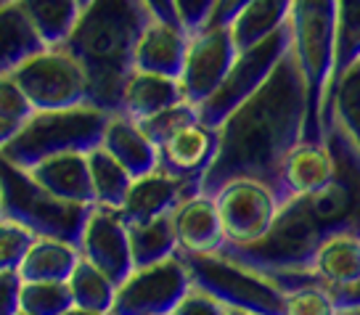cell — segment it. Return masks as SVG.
<instances>
[{
	"label": "cell",
	"mask_w": 360,
	"mask_h": 315,
	"mask_svg": "<svg viewBox=\"0 0 360 315\" xmlns=\"http://www.w3.org/2000/svg\"><path fill=\"white\" fill-rule=\"evenodd\" d=\"M307 85L292 48L270 77L217 127V154L202 178V193L214 196L228 180L255 178L276 186L286 154L304 138Z\"/></svg>",
	"instance_id": "cell-1"
},
{
	"label": "cell",
	"mask_w": 360,
	"mask_h": 315,
	"mask_svg": "<svg viewBox=\"0 0 360 315\" xmlns=\"http://www.w3.org/2000/svg\"><path fill=\"white\" fill-rule=\"evenodd\" d=\"M154 16L143 0H90L72 32L58 43L75 56L88 79V103L120 112V98L135 69V48Z\"/></svg>",
	"instance_id": "cell-2"
},
{
	"label": "cell",
	"mask_w": 360,
	"mask_h": 315,
	"mask_svg": "<svg viewBox=\"0 0 360 315\" xmlns=\"http://www.w3.org/2000/svg\"><path fill=\"white\" fill-rule=\"evenodd\" d=\"M289 48L300 61L307 85L304 141H323V101L337 53V0H292Z\"/></svg>",
	"instance_id": "cell-3"
},
{
	"label": "cell",
	"mask_w": 360,
	"mask_h": 315,
	"mask_svg": "<svg viewBox=\"0 0 360 315\" xmlns=\"http://www.w3.org/2000/svg\"><path fill=\"white\" fill-rule=\"evenodd\" d=\"M109 117L112 114L93 103L32 112V117L19 127V133L0 148V157L8 159L16 167L30 169L32 165L56 154H85L101 143Z\"/></svg>",
	"instance_id": "cell-4"
},
{
	"label": "cell",
	"mask_w": 360,
	"mask_h": 315,
	"mask_svg": "<svg viewBox=\"0 0 360 315\" xmlns=\"http://www.w3.org/2000/svg\"><path fill=\"white\" fill-rule=\"evenodd\" d=\"M93 204L64 202L34 183L24 167L0 157V212L6 220L30 228L34 236L64 238L77 244Z\"/></svg>",
	"instance_id": "cell-5"
},
{
	"label": "cell",
	"mask_w": 360,
	"mask_h": 315,
	"mask_svg": "<svg viewBox=\"0 0 360 315\" xmlns=\"http://www.w3.org/2000/svg\"><path fill=\"white\" fill-rule=\"evenodd\" d=\"M323 141L334 151V178L315 193L300 196L297 202L302 204L321 241L334 233L360 236V151L337 122L323 127Z\"/></svg>",
	"instance_id": "cell-6"
},
{
	"label": "cell",
	"mask_w": 360,
	"mask_h": 315,
	"mask_svg": "<svg viewBox=\"0 0 360 315\" xmlns=\"http://www.w3.org/2000/svg\"><path fill=\"white\" fill-rule=\"evenodd\" d=\"M196 289L207 292L231 310L249 315H283V292L262 273L223 255L178 252Z\"/></svg>",
	"instance_id": "cell-7"
},
{
	"label": "cell",
	"mask_w": 360,
	"mask_h": 315,
	"mask_svg": "<svg viewBox=\"0 0 360 315\" xmlns=\"http://www.w3.org/2000/svg\"><path fill=\"white\" fill-rule=\"evenodd\" d=\"M34 112L88 103V79L75 56L61 45H48L11 72Z\"/></svg>",
	"instance_id": "cell-8"
},
{
	"label": "cell",
	"mask_w": 360,
	"mask_h": 315,
	"mask_svg": "<svg viewBox=\"0 0 360 315\" xmlns=\"http://www.w3.org/2000/svg\"><path fill=\"white\" fill-rule=\"evenodd\" d=\"M286 51H289V24H283L281 30H276L247 51H238L236 61L231 64L220 88L199 106V120L204 124L220 127L225 117L236 106H241L270 77V72L276 69Z\"/></svg>",
	"instance_id": "cell-9"
},
{
	"label": "cell",
	"mask_w": 360,
	"mask_h": 315,
	"mask_svg": "<svg viewBox=\"0 0 360 315\" xmlns=\"http://www.w3.org/2000/svg\"><path fill=\"white\" fill-rule=\"evenodd\" d=\"M191 276L178 255L135 268L114 294L109 315H169L191 289Z\"/></svg>",
	"instance_id": "cell-10"
},
{
	"label": "cell",
	"mask_w": 360,
	"mask_h": 315,
	"mask_svg": "<svg viewBox=\"0 0 360 315\" xmlns=\"http://www.w3.org/2000/svg\"><path fill=\"white\" fill-rule=\"evenodd\" d=\"M225 244H255L276 223L281 202L268 183L255 178L228 180L214 193Z\"/></svg>",
	"instance_id": "cell-11"
},
{
	"label": "cell",
	"mask_w": 360,
	"mask_h": 315,
	"mask_svg": "<svg viewBox=\"0 0 360 315\" xmlns=\"http://www.w3.org/2000/svg\"><path fill=\"white\" fill-rule=\"evenodd\" d=\"M238 48L231 37V27H207L188 37V51L180 72V85L186 101L202 106L220 88Z\"/></svg>",
	"instance_id": "cell-12"
},
{
	"label": "cell",
	"mask_w": 360,
	"mask_h": 315,
	"mask_svg": "<svg viewBox=\"0 0 360 315\" xmlns=\"http://www.w3.org/2000/svg\"><path fill=\"white\" fill-rule=\"evenodd\" d=\"M77 247L79 255L101 273H106L117 286L135 270L130 233H127V223L122 220L120 210L93 204L85 228L79 233Z\"/></svg>",
	"instance_id": "cell-13"
},
{
	"label": "cell",
	"mask_w": 360,
	"mask_h": 315,
	"mask_svg": "<svg viewBox=\"0 0 360 315\" xmlns=\"http://www.w3.org/2000/svg\"><path fill=\"white\" fill-rule=\"evenodd\" d=\"M193 193H202L199 180H183L169 175L165 169H151L148 175L133 180L127 199L120 207V214L127 225L148 223L165 214H172L180 202H186Z\"/></svg>",
	"instance_id": "cell-14"
},
{
	"label": "cell",
	"mask_w": 360,
	"mask_h": 315,
	"mask_svg": "<svg viewBox=\"0 0 360 315\" xmlns=\"http://www.w3.org/2000/svg\"><path fill=\"white\" fill-rule=\"evenodd\" d=\"M334 169H337L334 151L326 146V141H304L302 138L283 159L273 191L281 204L289 199H300V196L323 188L328 180L334 178Z\"/></svg>",
	"instance_id": "cell-15"
},
{
	"label": "cell",
	"mask_w": 360,
	"mask_h": 315,
	"mask_svg": "<svg viewBox=\"0 0 360 315\" xmlns=\"http://www.w3.org/2000/svg\"><path fill=\"white\" fill-rule=\"evenodd\" d=\"M214 154H217V127L196 120L169 135L165 143H159V169L175 178L202 183Z\"/></svg>",
	"instance_id": "cell-16"
},
{
	"label": "cell",
	"mask_w": 360,
	"mask_h": 315,
	"mask_svg": "<svg viewBox=\"0 0 360 315\" xmlns=\"http://www.w3.org/2000/svg\"><path fill=\"white\" fill-rule=\"evenodd\" d=\"M172 225L178 236V252L214 255L225 244L217 204L214 196L207 193H193L186 202H180L178 210L172 212Z\"/></svg>",
	"instance_id": "cell-17"
},
{
	"label": "cell",
	"mask_w": 360,
	"mask_h": 315,
	"mask_svg": "<svg viewBox=\"0 0 360 315\" xmlns=\"http://www.w3.org/2000/svg\"><path fill=\"white\" fill-rule=\"evenodd\" d=\"M101 146L130 172L133 180L159 167V146L143 133L141 124L124 114L109 117L101 135Z\"/></svg>",
	"instance_id": "cell-18"
},
{
	"label": "cell",
	"mask_w": 360,
	"mask_h": 315,
	"mask_svg": "<svg viewBox=\"0 0 360 315\" xmlns=\"http://www.w3.org/2000/svg\"><path fill=\"white\" fill-rule=\"evenodd\" d=\"M186 51H188V32L178 24H165L154 19L138 40L135 69L180 79Z\"/></svg>",
	"instance_id": "cell-19"
},
{
	"label": "cell",
	"mask_w": 360,
	"mask_h": 315,
	"mask_svg": "<svg viewBox=\"0 0 360 315\" xmlns=\"http://www.w3.org/2000/svg\"><path fill=\"white\" fill-rule=\"evenodd\" d=\"M34 183H40L45 191L75 204H93V188H90L88 151H69L56 154L43 162H37L27 169Z\"/></svg>",
	"instance_id": "cell-20"
},
{
	"label": "cell",
	"mask_w": 360,
	"mask_h": 315,
	"mask_svg": "<svg viewBox=\"0 0 360 315\" xmlns=\"http://www.w3.org/2000/svg\"><path fill=\"white\" fill-rule=\"evenodd\" d=\"M183 85L175 77H165V75H154V72H143V69H133V75L127 77L122 88V98H120V112L130 117L135 122L146 120L151 114L167 109L172 103L183 101Z\"/></svg>",
	"instance_id": "cell-21"
},
{
	"label": "cell",
	"mask_w": 360,
	"mask_h": 315,
	"mask_svg": "<svg viewBox=\"0 0 360 315\" xmlns=\"http://www.w3.org/2000/svg\"><path fill=\"white\" fill-rule=\"evenodd\" d=\"M48 45L32 27L19 0L0 6V75H11L30 56L40 53Z\"/></svg>",
	"instance_id": "cell-22"
},
{
	"label": "cell",
	"mask_w": 360,
	"mask_h": 315,
	"mask_svg": "<svg viewBox=\"0 0 360 315\" xmlns=\"http://www.w3.org/2000/svg\"><path fill=\"white\" fill-rule=\"evenodd\" d=\"M79 247L64 238L37 236L19 265L22 281H69L79 262Z\"/></svg>",
	"instance_id": "cell-23"
},
{
	"label": "cell",
	"mask_w": 360,
	"mask_h": 315,
	"mask_svg": "<svg viewBox=\"0 0 360 315\" xmlns=\"http://www.w3.org/2000/svg\"><path fill=\"white\" fill-rule=\"evenodd\" d=\"M310 273L326 286H349L360 281V236L334 233L315 249Z\"/></svg>",
	"instance_id": "cell-24"
},
{
	"label": "cell",
	"mask_w": 360,
	"mask_h": 315,
	"mask_svg": "<svg viewBox=\"0 0 360 315\" xmlns=\"http://www.w3.org/2000/svg\"><path fill=\"white\" fill-rule=\"evenodd\" d=\"M337 122L360 151V58L337 79L323 101L321 124Z\"/></svg>",
	"instance_id": "cell-25"
},
{
	"label": "cell",
	"mask_w": 360,
	"mask_h": 315,
	"mask_svg": "<svg viewBox=\"0 0 360 315\" xmlns=\"http://www.w3.org/2000/svg\"><path fill=\"white\" fill-rule=\"evenodd\" d=\"M292 0H252L231 22V37L238 51H247L289 22Z\"/></svg>",
	"instance_id": "cell-26"
},
{
	"label": "cell",
	"mask_w": 360,
	"mask_h": 315,
	"mask_svg": "<svg viewBox=\"0 0 360 315\" xmlns=\"http://www.w3.org/2000/svg\"><path fill=\"white\" fill-rule=\"evenodd\" d=\"M88 169H90V188H93V204L120 210L127 199V191L133 186L130 172L98 143L88 151Z\"/></svg>",
	"instance_id": "cell-27"
},
{
	"label": "cell",
	"mask_w": 360,
	"mask_h": 315,
	"mask_svg": "<svg viewBox=\"0 0 360 315\" xmlns=\"http://www.w3.org/2000/svg\"><path fill=\"white\" fill-rule=\"evenodd\" d=\"M127 233H130V252H133L135 268H146V265L178 255V236H175L172 214L148 220V223L127 225Z\"/></svg>",
	"instance_id": "cell-28"
},
{
	"label": "cell",
	"mask_w": 360,
	"mask_h": 315,
	"mask_svg": "<svg viewBox=\"0 0 360 315\" xmlns=\"http://www.w3.org/2000/svg\"><path fill=\"white\" fill-rule=\"evenodd\" d=\"M19 6L30 16V22L45 45L64 43V37L72 32L82 11L79 0H19Z\"/></svg>",
	"instance_id": "cell-29"
},
{
	"label": "cell",
	"mask_w": 360,
	"mask_h": 315,
	"mask_svg": "<svg viewBox=\"0 0 360 315\" xmlns=\"http://www.w3.org/2000/svg\"><path fill=\"white\" fill-rule=\"evenodd\" d=\"M69 292L77 307L85 310H96V313H112L114 294H117V283L101 273L96 265H90L85 257H79L77 268L69 276Z\"/></svg>",
	"instance_id": "cell-30"
},
{
	"label": "cell",
	"mask_w": 360,
	"mask_h": 315,
	"mask_svg": "<svg viewBox=\"0 0 360 315\" xmlns=\"http://www.w3.org/2000/svg\"><path fill=\"white\" fill-rule=\"evenodd\" d=\"M360 58V0H337V53L328 90ZM326 90V96H328Z\"/></svg>",
	"instance_id": "cell-31"
},
{
	"label": "cell",
	"mask_w": 360,
	"mask_h": 315,
	"mask_svg": "<svg viewBox=\"0 0 360 315\" xmlns=\"http://www.w3.org/2000/svg\"><path fill=\"white\" fill-rule=\"evenodd\" d=\"M22 310L30 315H61L75 304L67 281H24Z\"/></svg>",
	"instance_id": "cell-32"
},
{
	"label": "cell",
	"mask_w": 360,
	"mask_h": 315,
	"mask_svg": "<svg viewBox=\"0 0 360 315\" xmlns=\"http://www.w3.org/2000/svg\"><path fill=\"white\" fill-rule=\"evenodd\" d=\"M196 120H199V106L183 98V101L172 103L167 109H162V112L151 114L146 120H141L138 124L143 127V133L159 146V143H165L172 133H178L180 127L196 122Z\"/></svg>",
	"instance_id": "cell-33"
},
{
	"label": "cell",
	"mask_w": 360,
	"mask_h": 315,
	"mask_svg": "<svg viewBox=\"0 0 360 315\" xmlns=\"http://www.w3.org/2000/svg\"><path fill=\"white\" fill-rule=\"evenodd\" d=\"M34 238L37 236L30 228L0 217V273H19V265L24 262Z\"/></svg>",
	"instance_id": "cell-34"
},
{
	"label": "cell",
	"mask_w": 360,
	"mask_h": 315,
	"mask_svg": "<svg viewBox=\"0 0 360 315\" xmlns=\"http://www.w3.org/2000/svg\"><path fill=\"white\" fill-rule=\"evenodd\" d=\"M32 103L19 88V82L11 75H0V117H6L16 124H24L32 117Z\"/></svg>",
	"instance_id": "cell-35"
},
{
	"label": "cell",
	"mask_w": 360,
	"mask_h": 315,
	"mask_svg": "<svg viewBox=\"0 0 360 315\" xmlns=\"http://www.w3.org/2000/svg\"><path fill=\"white\" fill-rule=\"evenodd\" d=\"M172 3H175V11H178L180 27L191 37L210 24V16H212L217 0H172Z\"/></svg>",
	"instance_id": "cell-36"
},
{
	"label": "cell",
	"mask_w": 360,
	"mask_h": 315,
	"mask_svg": "<svg viewBox=\"0 0 360 315\" xmlns=\"http://www.w3.org/2000/svg\"><path fill=\"white\" fill-rule=\"evenodd\" d=\"M169 315H228V307L223 302H217L214 297H210L207 292L191 286L188 294L178 302V307Z\"/></svg>",
	"instance_id": "cell-37"
},
{
	"label": "cell",
	"mask_w": 360,
	"mask_h": 315,
	"mask_svg": "<svg viewBox=\"0 0 360 315\" xmlns=\"http://www.w3.org/2000/svg\"><path fill=\"white\" fill-rule=\"evenodd\" d=\"M22 276L13 273H0V315H16L22 310Z\"/></svg>",
	"instance_id": "cell-38"
},
{
	"label": "cell",
	"mask_w": 360,
	"mask_h": 315,
	"mask_svg": "<svg viewBox=\"0 0 360 315\" xmlns=\"http://www.w3.org/2000/svg\"><path fill=\"white\" fill-rule=\"evenodd\" d=\"M249 3H252V0H217L207 27H231V22L247 8ZM207 27H204V30H207Z\"/></svg>",
	"instance_id": "cell-39"
},
{
	"label": "cell",
	"mask_w": 360,
	"mask_h": 315,
	"mask_svg": "<svg viewBox=\"0 0 360 315\" xmlns=\"http://www.w3.org/2000/svg\"><path fill=\"white\" fill-rule=\"evenodd\" d=\"M143 6H146L151 16L157 19V22H165V24H178V11H175V3L172 0H143Z\"/></svg>",
	"instance_id": "cell-40"
},
{
	"label": "cell",
	"mask_w": 360,
	"mask_h": 315,
	"mask_svg": "<svg viewBox=\"0 0 360 315\" xmlns=\"http://www.w3.org/2000/svg\"><path fill=\"white\" fill-rule=\"evenodd\" d=\"M19 127H22V124H16V122H11V120H6V117H0V148L6 146L13 135L19 133Z\"/></svg>",
	"instance_id": "cell-41"
},
{
	"label": "cell",
	"mask_w": 360,
	"mask_h": 315,
	"mask_svg": "<svg viewBox=\"0 0 360 315\" xmlns=\"http://www.w3.org/2000/svg\"><path fill=\"white\" fill-rule=\"evenodd\" d=\"M61 315H106V313H96V310H85V307H77V304H72L67 313Z\"/></svg>",
	"instance_id": "cell-42"
},
{
	"label": "cell",
	"mask_w": 360,
	"mask_h": 315,
	"mask_svg": "<svg viewBox=\"0 0 360 315\" xmlns=\"http://www.w3.org/2000/svg\"><path fill=\"white\" fill-rule=\"evenodd\" d=\"M228 315H249V313H244V310H231V307H228Z\"/></svg>",
	"instance_id": "cell-43"
},
{
	"label": "cell",
	"mask_w": 360,
	"mask_h": 315,
	"mask_svg": "<svg viewBox=\"0 0 360 315\" xmlns=\"http://www.w3.org/2000/svg\"><path fill=\"white\" fill-rule=\"evenodd\" d=\"M88 3H90V0H79V6H88Z\"/></svg>",
	"instance_id": "cell-44"
},
{
	"label": "cell",
	"mask_w": 360,
	"mask_h": 315,
	"mask_svg": "<svg viewBox=\"0 0 360 315\" xmlns=\"http://www.w3.org/2000/svg\"><path fill=\"white\" fill-rule=\"evenodd\" d=\"M6 3H13V0H0V6H6Z\"/></svg>",
	"instance_id": "cell-45"
},
{
	"label": "cell",
	"mask_w": 360,
	"mask_h": 315,
	"mask_svg": "<svg viewBox=\"0 0 360 315\" xmlns=\"http://www.w3.org/2000/svg\"><path fill=\"white\" fill-rule=\"evenodd\" d=\"M16 315H30V313H24V310H19V313H16Z\"/></svg>",
	"instance_id": "cell-46"
},
{
	"label": "cell",
	"mask_w": 360,
	"mask_h": 315,
	"mask_svg": "<svg viewBox=\"0 0 360 315\" xmlns=\"http://www.w3.org/2000/svg\"><path fill=\"white\" fill-rule=\"evenodd\" d=\"M342 315H358V313H342Z\"/></svg>",
	"instance_id": "cell-47"
},
{
	"label": "cell",
	"mask_w": 360,
	"mask_h": 315,
	"mask_svg": "<svg viewBox=\"0 0 360 315\" xmlns=\"http://www.w3.org/2000/svg\"><path fill=\"white\" fill-rule=\"evenodd\" d=\"M0 217H3V212H0Z\"/></svg>",
	"instance_id": "cell-48"
},
{
	"label": "cell",
	"mask_w": 360,
	"mask_h": 315,
	"mask_svg": "<svg viewBox=\"0 0 360 315\" xmlns=\"http://www.w3.org/2000/svg\"><path fill=\"white\" fill-rule=\"evenodd\" d=\"M358 315H360V310H358Z\"/></svg>",
	"instance_id": "cell-49"
}]
</instances>
